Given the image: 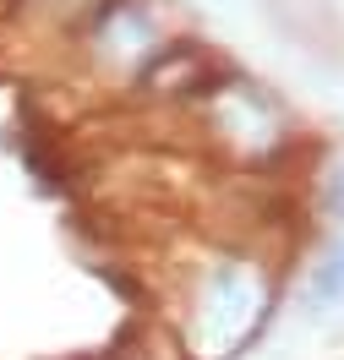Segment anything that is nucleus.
I'll use <instances>...</instances> for the list:
<instances>
[{"mask_svg": "<svg viewBox=\"0 0 344 360\" xmlns=\"http://www.w3.org/2000/svg\"><path fill=\"white\" fill-rule=\"evenodd\" d=\"M274 311V278L252 257H219L186 290L181 333L197 355H235L246 349Z\"/></svg>", "mask_w": 344, "mask_h": 360, "instance_id": "f257e3e1", "label": "nucleus"}, {"mask_svg": "<svg viewBox=\"0 0 344 360\" xmlns=\"http://www.w3.org/2000/svg\"><path fill=\"white\" fill-rule=\"evenodd\" d=\"M71 55L88 66V77L110 82V88H137L142 71L159 60V49L170 44L159 11L148 0H98L93 17L66 39Z\"/></svg>", "mask_w": 344, "mask_h": 360, "instance_id": "f03ea898", "label": "nucleus"}, {"mask_svg": "<svg viewBox=\"0 0 344 360\" xmlns=\"http://www.w3.org/2000/svg\"><path fill=\"white\" fill-rule=\"evenodd\" d=\"M197 104H203V126L219 136L229 158H268L290 136V120L274 104V93H262L246 77H219Z\"/></svg>", "mask_w": 344, "mask_h": 360, "instance_id": "7ed1b4c3", "label": "nucleus"}, {"mask_svg": "<svg viewBox=\"0 0 344 360\" xmlns=\"http://www.w3.org/2000/svg\"><path fill=\"white\" fill-rule=\"evenodd\" d=\"M219 77H224V66H219L197 39H170V44L159 49V60L142 71L137 93L142 98H159V104H197Z\"/></svg>", "mask_w": 344, "mask_h": 360, "instance_id": "20e7f679", "label": "nucleus"}, {"mask_svg": "<svg viewBox=\"0 0 344 360\" xmlns=\"http://www.w3.org/2000/svg\"><path fill=\"white\" fill-rule=\"evenodd\" d=\"M93 6L98 0H11V17L39 27V33H49V39H71L93 17Z\"/></svg>", "mask_w": 344, "mask_h": 360, "instance_id": "39448f33", "label": "nucleus"}, {"mask_svg": "<svg viewBox=\"0 0 344 360\" xmlns=\"http://www.w3.org/2000/svg\"><path fill=\"white\" fill-rule=\"evenodd\" d=\"M306 300H312V306H339L344 300V240H328V246L312 257Z\"/></svg>", "mask_w": 344, "mask_h": 360, "instance_id": "423d86ee", "label": "nucleus"}, {"mask_svg": "<svg viewBox=\"0 0 344 360\" xmlns=\"http://www.w3.org/2000/svg\"><path fill=\"white\" fill-rule=\"evenodd\" d=\"M317 207L333 219V224H344V164H328L317 180Z\"/></svg>", "mask_w": 344, "mask_h": 360, "instance_id": "0eeeda50", "label": "nucleus"}]
</instances>
